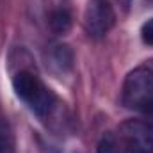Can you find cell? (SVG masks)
<instances>
[{
  "label": "cell",
  "instance_id": "8992f818",
  "mask_svg": "<svg viewBox=\"0 0 153 153\" xmlns=\"http://www.w3.org/2000/svg\"><path fill=\"white\" fill-rule=\"evenodd\" d=\"M71 23H73L71 13L62 4H57L48 14V25H50L52 32H55V34H66L71 29Z\"/></svg>",
  "mask_w": 153,
  "mask_h": 153
},
{
  "label": "cell",
  "instance_id": "5b68a950",
  "mask_svg": "<svg viewBox=\"0 0 153 153\" xmlns=\"http://www.w3.org/2000/svg\"><path fill=\"white\" fill-rule=\"evenodd\" d=\"M46 64L59 71V73H66L73 68V52L68 45H61V43H55L48 48V55H46Z\"/></svg>",
  "mask_w": 153,
  "mask_h": 153
},
{
  "label": "cell",
  "instance_id": "277c9868",
  "mask_svg": "<svg viewBox=\"0 0 153 153\" xmlns=\"http://www.w3.org/2000/svg\"><path fill=\"white\" fill-rule=\"evenodd\" d=\"M116 13L111 0H87L84 13V27L91 38H103L114 27Z\"/></svg>",
  "mask_w": 153,
  "mask_h": 153
},
{
  "label": "cell",
  "instance_id": "7a4b0ae2",
  "mask_svg": "<svg viewBox=\"0 0 153 153\" xmlns=\"http://www.w3.org/2000/svg\"><path fill=\"white\" fill-rule=\"evenodd\" d=\"M123 105L135 112H153V68L139 66L132 70L121 89Z\"/></svg>",
  "mask_w": 153,
  "mask_h": 153
},
{
  "label": "cell",
  "instance_id": "9c48e42d",
  "mask_svg": "<svg viewBox=\"0 0 153 153\" xmlns=\"http://www.w3.org/2000/svg\"><path fill=\"white\" fill-rule=\"evenodd\" d=\"M141 39L144 45L153 46V18H150L148 22L141 25Z\"/></svg>",
  "mask_w": 153,
  "mask_h": 153
},
{
  "label": "cell",
  "instance_id": "6da1fadb",
  "mask_svg": "<svg viewBox=\"0 0 153 153\" xmlns=\"http://www.w3.org/2000/svg\"><path fill=\"white\" fill-rule=\"evenodd\" d=\"M13 89L16 96L29 105V109L41 119H48L57 111V98L46 84L30 70H20L13 76Z\"/></svg>",
  "mask_w": 153,
  "mask_h": 153
},
{
  "label": "cell",
  "instance_id": "3957f363",
  "mask_svg": "<svg viewBox=\"0 0 153 153\" xmlns=\"http://www.w3.org/2000/svg\"><path fill=\"white\" fill-rule=\"evenodd\" d=\"M117 137L128 153H153V123L148 119H126Z\"/></svg>",
  "mask_w": 153,
  "mask_h": 153
},
{
  "label": "cell",
  "instance_id": "ba28073f",
  "mask_svg": "<svg viewBox=\"0 0 153 153\" xmlns=\"http://www.w3.org/2000/svg\"><path fill=\"white\" fill-rule=\"evenodd\" d=\"M16 143H14V134L11 126L0 119V153H14Z\"/></svg>",
  "mask_w": 153,
  "mask_h": 153
},
{
  "label": "cell",
  "instance_id": "52a82bcc",
  "mask_svg": "<svg viewBox=\"0 0 153 153\" xmlns=\"http://www.w3.org/2000/svg\"><path fill=\"white\" fill-rule=\"evenodd\" d=\"M96 153H128L125 150L121 139L117 137V134H105L100 143H98V148H96Z\"/></svg>",
  "mask_w": 153,
  "mask_h": 153
}]
</instances>
